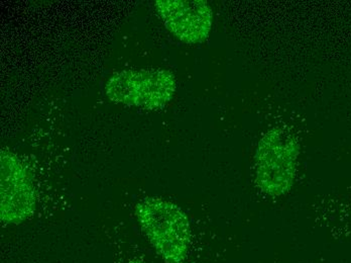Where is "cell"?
I'll list each match as a JSON object with an SVG mask.
<instances>
[{
  "label": "cell",
  "instance_id": "obj_1",
  "mask_svg": "<svg viewBox=\"0 0 351 263\" xmlns=\"http://www.w3.org/2000/svg\"><path fill=\"white\" fill-rule=\"evenodd\" d=\"M143 234L167 263L185 262L192 240L187 214L178 205L158 196L143 198L136 207Z\"/></svg>",
  "mask_w": 351,
  "mask_h": 263
},
{
  "label": "cell",
  "instance_id": "obj_2",
  "mask_svg": "<svg viewBox=\"0 0 351 263\" xmlns=\"http://www.w3.org/2000/svg\"><path fill=\"white\" fill-rule=\"evenodd\" d=\"M299 156L298 139L288 130L276 127L263 135L254 156L258 190L271 198L288 194L296 181Z\"/></svg>",
  "mask_w": 351,
  "mask_h": 263
},
{
  "label": "cell",
  "instance_id": "obj_3",
  "mask_svg": "<svg viewBox=\"0 0 351 263\" xmlns=\"http://www.w3.org/2000/svg\"><path fill=\"white\" fill-rule=\"evenodd\" d=\"M177 91L174 73L164 68L125 69L107 79L109 100L126 106L157 111L170 104Z\"/></svg>",
  "mask_w": 351,
  "mask_h": 263
},
{
  "label": "cell",
  "instance_id": "obj_4",
  "mask_svg": "<svg viewBox=\"0 0 351 263\" xmlns=\"http://www.w3.org/2000/svg\"><path fill=\"white\" fill-rule=\"evenodd\" d=\"M36 192L31 173L16 154L0 152V218L6 225H19L35 213Z\"/></svg>",
  "mask_w": 351,
  "mask_h": 263
},
{
  "label": "cell",
  "instance_id": "obj_5",
  "mask_svg": "<svg viewBox=\"0 0 351 263\" xmlns=\"http://www.w3.org/2000/svg\"><path fill=\"white\" fill-rule=\"evenodd\" d=\"M155 8L166 29L185 44H201L210 35L213 10L205 0H157Z\"/></svg>",
  "mask_w": 351,
  "mask_h": 263
},
{
  "label": "cell",
  "instance_id": "obj_6",
  "mask_svg": "<svg viewBox=\"0 0 351 263\" xmlns=\"http://www.w3.org/2000/svg\"><path fill=\"white\" fill-rule=\"evenodd\" d=\"M128 263H145V262H141V260H132V262H130Z\"/></svg>",
  "mask_w": 351,
  "mask_h": 263
}]
</instances>
